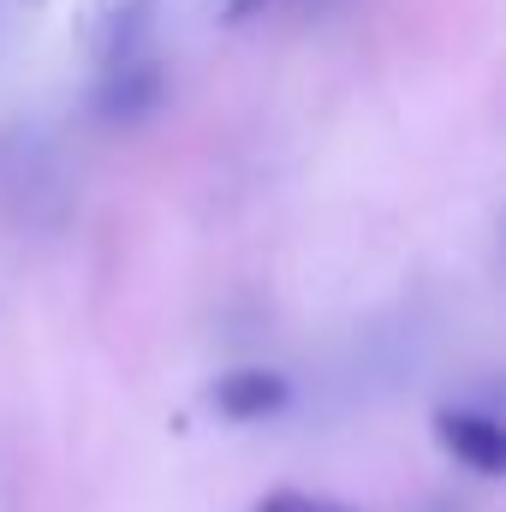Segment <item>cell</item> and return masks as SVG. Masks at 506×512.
I'll list each match as a JSON object with an SVG mask.
<instances>
[{"instance_id":"7a4b0ae2","label":"cell","mask_w":506,"mask_h":512,"mask_svg":"<svg viewBox=\"0 0 506 512\" xmlns=\"http://www.w3.org/2000/svg\"><path fill=\"white\" fill-rule=\"evenodd\" d=\"M155 18H161V0H96L90 24H84V42H90L96 66H120L131 54H143Z\"/></svg>"},{"instance_id":"6da1fadb","label":"cell","mask_w":506,"mask_h":512,"mask_svg":"<svg viewBox=\"0 0 506 512\" xmlns=\"http://www.w3.org/2000/svg\"><path fill=\"white\" fill-rule=\"evenodd\" d=\"M161 96H167V72H161V60L143 48V54L120 60V66H102L96 114H102L108 126H137L143 114H155V108H161Z\"/></svg>"},{"instance_id":"5b68a950","label":"cell","mask_w":506,"mask_h":512,"mask_svg":"<svg viewBox=\"0 0 506 512\" xmlns=\"http://www.w3.org/2000/svg\"><path fill=\"white\" fill-rule=\"evenodd\" d=\"M251 512H358V507L328 501V495H304V489H274V495H262Z\"/></svg>"},{"instance_id":"277c9868","label":"cell","mask_w":506,"mask_h":512,"mask_svg":"<svg viewBox=\"0 0 506 512\" xmlns=\"http://www.w3.org/2000/svg\"><path fill=\"white\" fill-rule=\"evenodd\" d=\"M292 405V382L280 370H233L215 382V411L233 417V423H256V417H274Z\"/></svg>"},{"instance_id":"3957f363","label":"cell","mask_w":506,"mask_h":512,"mask_svg":"<svg viewBox=\"0 0 506 512\" xmlns=\"http://www.w3.org/2000/svg\"><path fill=\"white\" fill-rule=\"evenodd\" d=\"M435 435H441V447H447L459 465H471L477 477H501L506 471V429L489 411L441 405V411H435Z\"/></svg>"}]
</instances>
